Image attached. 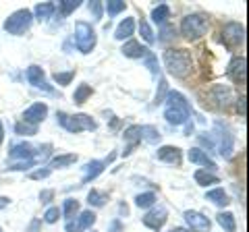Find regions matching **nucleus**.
I'll use <instances>...</instances> for the list:
<instances>
[{"mask_svg": "<svg viewBox=\"0 0 249 232\" xmlns=\"http://www.w3.org/2000/svg\"><path fill=\"white\" fill-rule=\"evenodd\" d=\"M31 21H34V15H31V11H27V9L15 11L11 17L4 21V29L9 33H13V35H21V33H25L29 29Z\"/></svg>", "mask_w": 249, "mask_h": 232, "instance_id": "obj_4", "label": "nucleus"}, {"mask_svg": "<svg viewBox=\"0 0 249 232\" xmlns=\"http://www.w3.org/2000/svg\"><path fill=\"white\" fill-rule=\"evenodd\" d=\"M75 77V71H67V73H56L54 75V81H56L58 85H69L71 83V79Z\"/></svg>", "mask_w": 249, "mask_h": 232, "instance_id": "obj_35", "label": "nucleus"}, {"mask_svg": "<svg viewBox=\"0 0 249 232\" xmlns=\"http://www.w3.org/2000/svg\"><path fill=\"white\" fill-rule=\"evenodd\" d=\"M77 212H79V203H77L75 199H67L65 203H62L60 214H65V218H67V220H73Z\"/></svg>", "mask_w": 249, "mask_h": 232, "instance_id": "obj_26", "label": "nucleus"}, {"mask_svg": "<svg viewBox=\"0 0 249 232\" xmlns=\"http://www.w3.org/2000/svg\"><path fill=\"white\" fill-rule=\"evenodd\" d=\"M227 75H229L235 83H241V85H243V83H245V79H247V60H245L243 56L232 58L231 63H229Z\"/></svg>", "mask_w": 249, "mask_h": 232, "instance_id": "obj_8", "label": "nucleus"}, {"mask_svg": "<svg viewBox=\"0 0 249 232\" xmlns=\"http://www.w3.org/2000/svg\"><path fill=\"white\" fill-rule=\"evenodd\" d=\"M124 139H127V141H131V148L127 149V153H131L133 145H135L137 141H142V127H129L127 131H124ZM127 153H124V156H127Z\"/></svg>", "mask_w": 249, "mask_h": 232, "instance_id": "obj_25", "label": "nucleus"}, {"mask_svg": "<svg viewBox=\"0 0 249 232\" xmlns=\"http://www.w3.org/2000/svg\"><path fill=\"white\" fill-rule=\"evenodd\" d=\"M4 141V129H2V122H0V145Z\"/></svg>", "mask_w": 249, "mask_h": 232, "instance_id": "obj_47", "label": "nucleus"}, {"mask_svg": "<svg viewBox=\"0 0 249 232\" xmlns=\"http://www.w3.org/2000/svg\"><path fill=\"white\" fill-rule=\"evenodd\" d=\"M133 29H135V21L133 19H124V21H121V25L116 27L114 37L116 40H127V37L133 35Z\"/></svg>", "mask_w": 249, "mask_h": 232, "instance_id": "obj_18", "label": "nucleus"}, {"mask_svg": "<svg viewBox=\"0 0 249 232\" xmlns=\"http://www.w3.org/2000/svg\"><path fill=\"white\" fill-rule=\"evenodd\" d=\"M145 65L150 66V71H152L154 75L158 73V60H156V56H154V54H152L150 50H147V54H145Z\"/></svg>", "mask_w": 249, "mask_h": 232, "instance_id": "obj_39", "label": "nucleus"}, {"mask_svg": "<svg viewBox=\"0 0 249 232\" xmlns=\"http://www.w3.org/2000/svg\"><path fill=\"white\" fill-rule=\"evenodd\" d=\"M58 218H60V210H58V207H50V210L44 214V220L48 222V224H54Z\"/></svg>", "mask_w": 249, "mask_h": 232, "instance_id": "obj_37", "label": "nucleus"}, {"mask_svg": "<svg viewBox=\"0 0 249 232\" xmlns=\"http://www.w3.org/2000/svg\"><path fill=\"white\" fill-rule=\"evenodd\" d=\"M237 108H239V112H241V116H245L247 114V110H245V96H241L239 99H237Z\"/></svg>", "mask_w": 249, "mask_h": 232, "instance_id": "obj_43", "label": "nucleus"}, {"mask_svg": "<svg viewBox=\"0 0 249 232\" xmlns=\"http://www.w3.org/2000/svg\"><path fill=\"white\" fill-rule=\"evenodd\" d=\"M75 44L83 54H88V52L93 50V46H96V32L91 29L89 23H85V21L77 23V27H75Z\"/></svg>", "mask_w": 249, "mask_h": 232, "instance_id": "obj_5", "label": "nucleus"}, {"mask_svg": "<svg viewBox=\"0 0 249 232\" xmlns=\"http://www.w3.org/2000/svg\"><path fill=\"white\" fill-rule=\"evenodd\" d=\"M60 125L71 133H79V131H93L96 122H93L88 114H75V116H67V114H58Z\"/></svg>", "mask_w": 249, "mask_h": 232, "instance_id": "obj_6", "label": "nucleus"}, {"mask_svg": "<svg viewBox=\"0 0 249 232\" xmlns=\"http://www.w3.org/2000/svg\"><path fill=\"white\" fill-rule=\"evenodd\" d=\"M142 139L147 143H158V139H160L158 129L156 127H142Z\"/></svg>", "mask_w": 249, "mask_h": 232, "instance_id": "obj_28", "label": "nucleus"}, {"mask_svg": "<svg viewBox=\"0 0 249 232\" xmlns=\"http://www.w3.org/2000/svg\"><path fill=\"white\" fill-rule=\"evenodd\" d=\"M164 118L170 125H185L189 120V104L187 99L178 94V91H170L166 98V110H164Z\"/></svg>", "mask_w": 249, "mask_h": 232, "instance_id": "obj_1", "label": "nucleus"}, {"mask_svg": "<svg viewBox=\"0 0 249 232\" xmlns=\"http://www.w3.org/2000/svg\"><path fill=\"white\" fill-rule=\"evenodd\" d=\"M50 172H52L50 168H48V170H40V172H34V174H31V179H46V176H50Z\"/></svg>", "mask_w": 249, "mask_h": 232, "instance_id": "obj_42", "label": "nucleus"}, {"mask_svg": "<svg viewBox=\"0 0 249 232\" xmlns=\"http://www.w3.org/2000/svg\"><path fill=\"white\" fill-rule=\"evenodd\" d=\"M158 160L166 162V164H175L178 166L181 164V149L173 148V145H164V148L158 149Z\"/></svg>", "mask_w": 249, "mask_h": 232, "instance_id": "obj_13", "label": "nucleus"}, {"mask_svg": "<svg viewBox=\"0 0 249 232\" xmlns=\"http://www.w3.org/2000/svg\"><path fill=\"white\" fill-rule=\"evenodd\" d=\"M104 166H106V162H98V160H93L89 162L88 166H85V172H83V181L88 182V181H93L98 174H102L104 172Z\"/></svg>", "mask_w": 249, "mask_h": 232, "instance_id": "obj_17", "label": "nucleus"}, {"mask_svg": "<svg viewBox=\"0 0 249 232\" xmlns=\"http://www.w3.org/2000/svg\"><path fill=\"white\" fill-rule=\"evenodd\" d=\"M27 81L31 85H36V87H46L44 83V71L40 66H29L27 68Z\"/></svg>", "mask_w": 249, "mask_h": 232, "instance_id": "obj_19", "label": "nucleus"}, {"mask_svg": "<svg viewBox=\"0 0 249 232\" xmlns=\"http://www.w3.org/2000/svg\"><path fill=\"white\" fill-rule=\"evenodd\" d=\"M89 11L93 13V17H96V19L102 17V4H100V2H91L89 4Z\"/></svg>", "mask_w": 249, "mask_h": 232, "instance_id": "obj_40", "label": "nucleus"}, {"mask_svg": "<svg viewBox=\"0 0 249 232\" xmlns=\"http://www.w3.org/2000/svg\"><path fill=\"white\" fill-rule=\"evenodd\" d=\"M15 131H17L19 135H23V133H25V135H36L37 127H34V125H27V122H21V125H17V129H15Z\"/></svg>", "mask_w": 249, "mask_h": 232, "instance_id": "obj_38", "label": "nucleus"}, {"mask_svg": "<svg viewBox=\"0 0 249 232\" xmlns=\"http://www.w3.org/2000/svg\"><path fill=\"white\" fill-rule=\"evenodd\" d=\"M218 224L227 230V232H235L237 230V224H235V215L229 214V212H222L218 214Z\"/></svg>", "mask_w": 249, "mask_h": 232, "instance_id": "obj_23", "label": "nucleus"}, {"mask_svg": "<svg viewBox=\"0 0 249 232\" xmlns=\"http://www.w3.org/2000/svg\"><path fill=\"white\" fill-rule=\"evenodd\" d=\"M168 17H170V6L168 4H158L154 9V13H152L154 23H160V25H164Z\"/></svg>", "mask_w": 249, "mask_h": 232, "instance_id": "obj_22", "label": "nucleus"}, {"mask_svg": "<svg viewBox=\"0 0 249 232\" xmlns=\"http://www.w3.org/2000/svg\"><path fill=\"white\" fill-rule=\"evenodd\" d=\"M88 199H89V205H104V201L108 199V195H106V193H100L96 189H91Z\"/></svg>", "mask_w": 249, "mask_h": 232, "instance_id": "obj_32", "label": "nucleus"}, {"mask_svg": "<svg viewBox=\"0 0 249 232\" xmlns=\"http://www.w3.org/2000/svg\"><path fill=\"white\" fill-rule=\"evenodd\" d=\"M208 201H212L214 205H229V197H227V193H224V189H212V191H208Z\"/></svg>", "mask_w": 249, "mask_h": 232, "instance_id": "obj_20", "label": "nucleus"}, {"mask_svg": "<svg viewBox=\"0 0 249 232\" xmlns=\"http://www.w3.org/2000/svg\"><path fill=\"white\" fill-rule=\"evenodd\" d=\"M93 222H96V214L93 212H81L79 218L75 220H69L67 224V232H83L93 226Z\"/></svg>", "mask_w": 249, "mask_h": 232, "instance_id": "obj_9", "label": "nucleus"}, {"mask_svg": "<svg viewBox=\"0 0 249 232\" xmlns=\"http://www.w3.org/2000/svg\"><path fill=\"white\" fill-rule=\"evenodd\" d=\"M210 29V23H208V17L201 13H196V15H187L181 23V33L187 37V40H197V37L206 35V32Z\"/></svg>", "mask_w": 249, "mask_h": 232, "instance_id": "obj_3", "label": "nucleus"}, {"mask_svg": "<svg viewBox=\"0 0 249 232\" xmlns=\"http://www.w3.org/2000/svg\"><path fill=\"white\" fill-rule=\"evenodd\" d=\"M54 11H56V6H54L52 2H42V4H37L36 9H34L36 17L40 19V21H46V19H50Z\"/></svg>", "mask_w": 249, "mask_h": 232, "instance_id": "obj_21", "label": "nucleus"}, {"mask_svg": "<svg viewBox=\"0 0 249 232\" xmlns=\"http://www.w3.org/2000/svg\"><path fill=\"white\" fill-rule=\"evenodd\" d=\"M6 205H9V199H6V197H0V210H4Z\"/></svg>", "mask_w": 249, "mask_h": 232, "instance_id": "obj_46", "label": "nucleus"}, {"mask_svg": "<svg viewBox=\"0 0 249 232\" xmlns=\"http://www.w3.org/2000/svg\"><path fill=\"white\" fill-rule=\"evenodd\" d=\"M185 222L189 224L191 232H208L210 226H212L206 215H201L197 212H185Z\"/></svg>", "mask_w": 249, "mask_h": 232, "instance_id": "obj_11", "label": "nucleus"}, {"mask_svg": "<svg viewBox=\"0 0 249 232\" xmlns=\"http://www.w3.org/2000/svg\"><path fill=\"white\" fill-rule=\"evenodd\" d=\"M123 54H124V56H129V58H142V56H145V54H147V50L139 42L131 40V42H127L123 46Z\"/></svg>", "mask_w": 249, "mask_h": 232, "instance_id": "obj_16", "label": "nucleus"}, {"mask_svg": "<svg viewBox=\"0 0 249 232\" xmlns=\"http://www.w3.org/2000/svg\"><path fill=\"white\" fill-rule=\"evenodd\" d=\"M187 156H189V160L193 162V164H199V166H204V168H208V170H214V168H216L214 162L208 158V153H204V151L197 149V148H193L189 153H187Z\"/></svg>", "mask_w": 249, "mask_h": 232, "instance_id": "obj_15", "label": "nucleus"}, {"mask_svg": "<svg viewBox=\"0 0 249 232\" xmlns=\"http://www.w3.org/2000/svg\"><path fill=\"white\" fill-rule=\"evenodd\" d=\"M164 91H166V81H160V94H156V102H164Z\"/></svg>", "mask_w": 249, "mask_h": 232, "instance_id": "obj_41", "label": "nucleus"}, {"mask_svg": "<svg viewBox=\"0 0 249 232\" xmlns=\"http://www.w3.org/2000/svg\"><path fill=\"white\" fill-rule=\"evenodd\" d=\"M154 201H156L154 193H142V195H137L135 205L137 207H150V205H154Z\"/></svg>", "mask_w": 249, "mask_h": 232, "instance_id": "obj_30", "label": "nucleus"}, {"mask_svg": "<svg viewBox=\"0 0 249 232\" xmlns=\"http://www.w3.org/2000/svg\"><path fill=\"white\" fill-rule=\"evenodd\" d=\"M196 181H197V184H204V187L220 182V181H218V176L212 174V172H208V170H197V172H196Z\"/></svg>", "mask_w": 249, "mask_h": 232, "instance_id": "obj_24", "label": "nucleus"}, {"mask_svg": "<svg viewBox=\"0 0 249 232\" xmlns=\"http://www.w3.org/2000/svg\"><path fill=\"white\" fill-rule=\"evenodd\" d=\"M52 195H54V193H52V191H44V193H42V195H40V197H42V201H48V199H52Z\"/></svg>", "mask_w": 249, "mask_h": 232, "instance_id": "obj_44", "label": "nucleus"}, {"mask_svg": "<svg viewBox=\"0 0 249 232\" xmlns=\"http://www.w3.org/2000/svg\"><path fill=\"white\" fill-rule=\"evenodd\" d=\"M75 9H79V0H65V2H60L62 15H71Z\"/></svg>", "mask_w": 249, "mask_h": 232, "instance_id": "obj_33", "label": "nucleus"}, {"mask_svg": "<svg viewBox=\"0 0 249 232\" xmlns=\"http://www.w3.org/2000/svg\"><path fill=\"white\" fill-rule=\"evenodd\" d=\"M164 65L170 75L175 77H185L191 68V54L187 50H166L164 52Z\"/></svg>", "mask_w": 249, "mask_h": 232, "instance_id": "obj_2", "label": "nucleus"}, {"mask_svg": "<svg viewBox=\"0 0 249 232\" xmlns=\"http://www.w3.org/2000/svg\"><path fill=\"white\" fill-rule=\"evenodd\" d=\"M91 96V87H89V85H79V87H77V91H75V96H73V99H75V102L77 104H83L85 102V99H88Z\"/></svg>", "mask_w": 249, "mask_h": 232, "instance_id": "obj_29", "label": "nucleus"}, {"mask_svg": "<svg viewBox=\"0 0 249 232\" xmlns=\"http://www.w3.org/2000/svg\"><path fill=\"white\" fill-rule=\"evenodd\" d=\"M170 232H191V230H189V228H181V226H178V228H173Z\"/></svg>", "mask_w": 249, "mask_h": 232, "instance_id": "obj_48", "label": "nucleus"}, {"mask_svg": "<svg viewBox=\"0 0 249 232\" xmlns=\"http://www.w3.org/2000/svg\"><path fill=\"white\" fill-rule=\"evenodd\" d=\"M212 98H214V102H218V106L227 108L231 104V99H232V91H231L229 85H214Z\"/></svg>", "mask_w": 249, "mask_h": 232, "instance_id": "obj_14", "label": "nucleus"}, {"mask_svg": "<svg viewBox=\"0 0 249 232\" xmlns=\"http://www.w3.org/2000/svg\"><path fill=\"white\" fill-rule=\"evenodd\" d=\"M222 40L227 46H232V48H235V46H241L245 42V27L237 21L227 23L222 29Z\"/></svg>", "mask_w": 249, "mask_h": 232, "instance_id": "obj_7", "label": "nucleus"}, {"mask_svg": "<svg viewBox=\"0 0 249 232\" xmlns=\"http://www.w3.org/2000/svg\"><path fill=\"white\" fill-rule=\"evenodd\" d=\"M75 162H77L75 153H67V156L54 158V160L50 162V166H52V168H65V166H69V164H75Z\"/></svg>", "mask_w": 249, "mask_h": 232, "instance_id": "obj_27", "label": "nucleus"}, {"mask_svg": "<svg viewBox=\"0 0 249 232\" xmlns=\"http://www.w3.org/2000/svg\"><path fill=\"white\" fill-rule=\"evenodd\" d=\"M119 230H121V222L116 220V222H112V224H110V232H119Z\"/></svg>", "mask_w": 249, "mask_h": 232, "instance_id": "obj_45", "label": "nucleus"}, {"mask_svg": "<svg viewBox=\"0 0 249 232\" xmlns=\"http://www.w3.org/2000/svg\"><path fill=\"white\" fill-rule=\"evenodd\" d=\"M46 114H48V106L46 104H34L29 106L25 112H23V122H27V125H37V122H42L46 118Z\"/></svg>", "mask_w": 249, "mask_h": 232, "instance_id": "obj_10", "label": "nucleus"}, {"mask_svg": "<svg viewBox=\"0 0 249 232\" xmlns=\"http://www.w3.org/2000/svg\"><path fill=\"white\" fill-rule=\"evenodd\" d=\"M104 11L114 17V15H119L121 11H124V2H121V0H112V2H106V4H104Z\"/></svg>", "mask_w": 249, "mask_h": 232, "instance_id": "obj_31", "label": "nucleus"}, {"mask_svg": "<svg viewBox=\"0 0 249 232\" xmlns=\"http://www.w3.org/2000/svg\"><path fill=\"white\" fill-rule=\"evenodd\" d=\"M139 32H142V37L147 44L154 42V33H152V29H150V25H147L145 21H139Z\"/></svg>", "mask_w": 249, "mask_h": 232, "instance_id": "obj_34", "label": "nucleus"}, {"mask_svg": "<svg viewBox=\"0 0 249 232\" xmlns=\"http://www.w3.org/2000/svg\"><path fill=\"white\" fill-rule=\"evenodd\" d=\"M166 215H168L166 207H162V205L154 207V210L143 218V224L147 228H152V230H160L162 226H164V222H166Z\"/></svg>", "mask_w": 249, "mask_h": 232, "instance_id": "obj_12", "label": "nucleus"}, {"mask_svg": "<svg viewBox=\"0 0 249 232\" xmlns=\"http://www.w3.org/2000/svg\"><path fill=\"white\" fill-rule=\"evenodd\" d=\"M175 35H177V29L173 25H164V27H162V32H160V40L168 42L170 37H175Z\"/></svg>", "mask_w": 249, "mask_h": 232, "instance_id": "obj_36", "label": "nucleus"}]
</instances>
